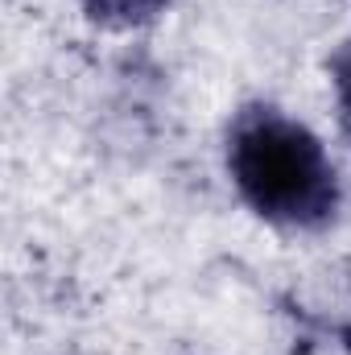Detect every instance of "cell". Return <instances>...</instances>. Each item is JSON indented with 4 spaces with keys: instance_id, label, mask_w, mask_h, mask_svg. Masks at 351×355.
<instances>
[{
    "instance_id": "cell-2",
    "label": "cell",
    "mask_w": 351,
    "mask_h": 355,
    "mask_svg": "<svg viewBox=\"0 0 351 355\" xmlns=\"http://www.w3.org/2000/svg\"><path fill=\"white\" fill-rule=\"evenodd\" d=\"M95 17L103 21H120V25H137V21H149L157 17L170 0H83Z\"/></svg>"
},
{
    "instance_id": "cell-3",
    "label": "cell",
    "mask_w": 351,
    "mask_h": 355,
    "mask_svg": "<svg viewBox=\"0 0 351 355\" xmlns=\"http://www.w3.org/2000/svg\"><path fill=\"white\" fill-rule=\"evenodd\" d=\"M335 83H339V99H343V107L351 116V46L335 58Z\"/></svg>"
},
{
    "instance_id": "cell-1",
    "label": "cell",
    "mask_w": 351,
    "mask_h": 355,
    "mask_svg": "<svg viewBox=\"0 0 351 355\" xmlns=\"http://www.w3.org/2000/svg\"><path fill=\"white\" fill-rule=\"evenodd\" d=\"M228 162L240 194L277 223L314 227L331 219L339 202L335 170L318 137L273 107H252L236 120Z\"/></svg>"
}]
</instances>
